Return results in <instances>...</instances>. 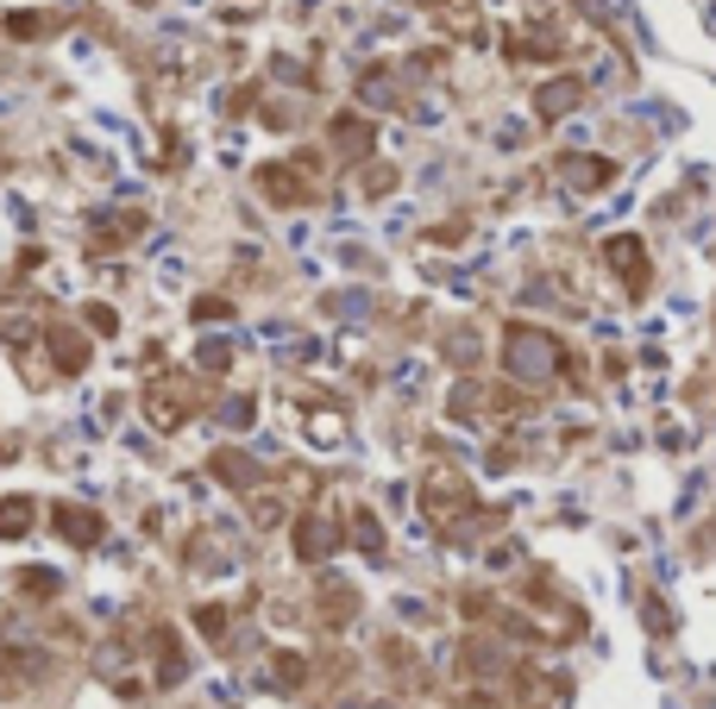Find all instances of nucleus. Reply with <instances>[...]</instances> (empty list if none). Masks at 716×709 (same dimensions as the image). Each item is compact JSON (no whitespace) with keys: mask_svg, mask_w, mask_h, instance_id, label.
<instances>
[{"mask_svg":"<svg viewBox=\"0 0 716 709\" xmlns=\"http://www.w3.org/2000/svg\"><path fill=\"white\" fill-rule=\"evenodd\" d=\"M51 358H57V371H70V377H76L82 364H88V346H82L70 327H51Z\"/></svg>","mask_w":716,"mask_h":709,"instance_id":"f257e3e1","label":"nucleus"},{"mask_svg":"<svg viewBox=\"0 0 716 709\" xmlns=\"http://www.w3.org/2000/svg\"><path fill=\"white\" fill-rule=\"evenodd\" d=\"M57 528L70 533V540H76V546H88V540H102V521H95V515H88V508H57Z\"/></svg>","mask_w":716,"mask_h":709,"instance_id":"f03ea898","label":"nucleus"},{"mask_svg":"<svg viewBox=\"0 0 716 709\" xmlns=\"http://www.w3.org/2000/svg\"><path fill=\"white\" fill-rule=\"evenodd\" d=\"M26 528H32V503L26 496H7L0 503V540H20Z\"/></svg>","mask_w":716,"mask_h":709,"instance_id":"7ed1b4c3","label":"nucleus"},{"mask_svg":"<svg viewBox=\"0 0 716 709\" xmlns=\"http://www.w3.org/2000/svg\"><path fill=\"white\" fill-rule=\"evenodd\" d=\"M45 32H57L51 13H13L7 20V38H45Z\"/></svg>","mask_w":716,"mask_h":709,"instance_id":"20e7f679","label":"nucleus"},{"mask_svg":"<svg viewBox=\"0 0 716 709\" xmlns=\"http://www.w3.org/2000/svg\"><path fill=\"white\" fill-rule=\"evenodd\" d=\"M20 584H26L32 597H51V590H57V578H51V572H26Z\"/></svg>","mask_w":716,"mask_h":709,"instance_id":"39448f33","label":"nucleus"},{"mask_svg":"<svg viewBox=\"0 0 716 709\" xmlns=\"http://www.w3.org/2000/svg\"><path fill=\"white\" fill-rule=\"evenodd\" d=\"M139 7H152V0H139Z\"/></svg>","mask_w":716,"mask_h":709,"instance_id":"423d86ee","label":"nucleus"}]
</instances>
